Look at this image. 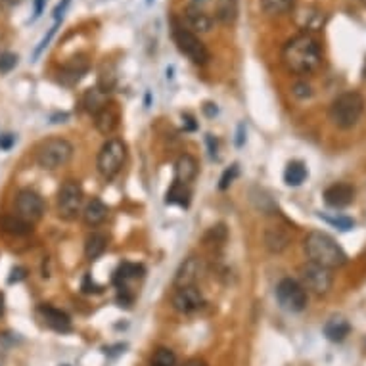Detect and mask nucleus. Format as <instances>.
Segmentation results:
<instances>
[{
  "label": "nucleus",
  "mask_w": 366,
  "mask_h": 366,
  "mask_svg": "<svg viewBox=\"0 0 366 366\" xmlns=\"http://www.w3.org/2000/svg\"><path fill=\"white\" fill-rule=\"evenodd\" d=\"M190 198H192V192H190L188 184L175 181L171 184V188L167 190V194H165V202L173 203V205H181V208H188Z\"/></svg>",
  "instance_id": "a878e982"
},
{
  "label": "nucleus",
  "mask_w": 366,
  "mask_h": 366,
  "mask_svg": "<svg viewBox=\"0 0 366 366\" xmlns=\"http://www.w3.org/2000/svg\"><path fill=\"white\" fill-rule=\"evenodd\" d=\"M240 4L238 0H217L215 6V18L223 25H234L238 19Z\"/></svg>",
  "instance_id": "5701e85b"
},
{
  "label": "nucleus",
  "mask_w": 366,
  "mask_h": 366,
  "mask_svg": "<svg viewBox=\"0 0 366 366\" xmlns=\"http://www.w3.org/2000/svg\"><path fill=\"white\" fill-rule=\"evenodd\" d=\"M16 66H18V56L12 52L0 54V73H10Z\"/></svg>",
  "instance_id": "72a5a7b5"
},
{
  "label": "nucleus",
  "mask_w": 366,
  "mask_h": 366,
  "mask_svg": "<svg viewBox=\"0 0 366 366\" xmlns=\"http://www.w3.org/2000/svg\"><path fill=\"white\" fill-rule=\"evenodd\" d=\"M307 167L301 161H290L284 169V183L288 186H301L307 178Z\"/></svg>",
  "instance_id": "cd10ccee"
},
{
  "label": "nucleus",
  "mask_w": 366,
  "mask_h": 366,
  "mask_svg": "<svg viewBox=\"0 0 366 366\" xmlns=\"http://www.w3.org/2000/svg\"><path fill=\"white\" fill-rule=\"evenodd\" d=\"M108 104V92L102 88V86H94V88H88L83 96V106H85L86 111L91 113H98L104 106Z\"/></svg>",
  "instance_id": "393cba45"
},
{
  "label": "nucleus",
  "mask_w": 366,
  "mask_h": 366,
  "mask_svg": "<svg viewBox=\"0 0 366 366\" xmlns=\"http://www.w3.org/2000/svg\"><path fill=\"white\" fill-rule=\"evenodd\" d=\"M2 228H4L8 234H14V236H25V234H29V232L33 230V225L18 219V217L14 215V217L2 219Z\"/></svg>",
  "instance_id": "c756f323"
},
{
  "label": "nucleus",
  "mask_w": 366,
  "mask_h": 366,
  "mask_svg": "<svg viewBox=\"0 0 366 366\" xmlns=\"http://www.w3.org/2000/svg\"><path fill=\"white\" fill-rule=\"evenodd\" d=\"M293 94L301 100H305V98L312 96V88L311 85H307V83H298V85L293 86Z\"/></svg>",
  "instance_id": "c9c22d12"
},
{
  "label": "nucleus",
  "mask_w": 366,
  "mask_h": 366,
  "mask_svg": "<svg viewBox=\"0 0 366 366\" xmlns=\"http://www.w3.org/2000/svg\"><path fill=\"white\" fill-rule=\"evenodd\" d=\"M183 127L188 128V131H194V128H195L194 117L188 116V113H186V116H183Z\"/></svg>",
  "instance_id": "4c0bfd02"
},
{
  "label": "nucleus",
  "mask_w": 366,
  "mask_h": 366,
  "mask_svg": "<svg viewBox=\"0 0 366 366\" xmlns=\"http://www.w3.org/2000/svg\"><path fill=\"white\" fill-rule=\"evenodd\" d=\"M226 238H228V232H226V226L225 225H217V226H211L208 230V234L203 236V242L205 245L209 248H223L226 244Z\"/></svg>",
  "instance_id": "7c9ffc66"
},
{
  "label": "nucleus",
  "mask_w": 366,
  "mask_h": 366,
  "mask_svg": "<svg viewBox=\"0 0 366 366\" xmlns=\"http://www.w3.org/2000/svg\"><path fill=\"white\" fill-rule=\"evenodd\" d=\"M88 71V60L85 56H77V58H71V60L60 69V83L66 86H73L77 85L85 73Z\"/></svg>",
  "instance_id": "2eb2a0df"
},
{
  "label": "nucleus",
  "mask_w": 366,
  "mask_h": 366,
  "mask_svg": "<svg viewBox=\"0 0 366 366\" xmlns=\"http://www.w3.org/2000/svg\"><path fill=\"white\" fill-rule=\"evenodd\" d=\"M39 317H41V320H43L49 328L56 330V332H69L71 330V318L66 315L63 311H60V309H56V307L52 305H41L37 309Z\"/></svg>",
  "instance_id": "dca6fc26"
},
{
  "label": "nucleus",
  "mask_w": 366,
  "mask_h": 366,
  "mask_svg": "<svg viewBox=\"0 0 366 366\" xmlns=\"http://www.w3.org/2000/svg\"><path fill=\"white\" fill-rule=\"evenodd\" d=\"M106 248H108V238H106L104 234H100V232H92L85 242L86 259H88V261H94V259H98V257L104 253Z\"/></svg>",
  "instance_id": "bb28decb"
},
{
  "label": "nucleus",
  "mask_w": 366,
  "mask_h": 366,
  "mask_svg": "<svg viewBox=\"0 0 366 366\" xmlns=\"http://www.w3.org/2000/svg\"><path fill=\"white\" fill-rule=\"evenodd\" d=\"M355 200V188L347 183H336L324 190V202L334 209H342L351 205Z\"/></svg>",
  "instance_id": "ddd939ff"
},
{
  "label": "nucleus",
  "mask_w": 366,
  "mask_h": 366,
  "mask_svg": "<svg viewBox=\"0 0 366 366\" xmlns=\"http://www.w3.org/2000/svg\"><path fill=\"white\" fill-rule=\"evenodd\" d=\"M299 276H301V286L309 290L312 293H328L332 288V270L326 267H320L317 263H307L299 269Z\"/></svg>",
  "instance_id": "9d476101"
},
{
  "label": "nucleus",
  "mask_w": 366,
  "mask_h": 366,
  "mask_svg": "<svg viewBox=\"0 0 366 366\" xmlns=\"http://www.w3.org/2000/svg\"><path fill=\"white\" fill-rule=\"evenodd\" d=\"M351 332V324L343 317L330 318L328 322L324 324V336L328 337L330 342H343Z\"/></svg>",
  "instance_id": "4be33fe9"
},
{
  "label": "nucleus",
  "mask_w": 366,
  "mask_h": 366,
  "mask_svg": "<svg viewBox=\"0 0 366 366\" xmlns=\"http://www.w3.org/2000/svg\"><path fill=\"white\" fill-rule=\"evenodd\" d=\"M184 366H208V365H205V362H203V360H200V359H190Z\"/></svg>",
  "instance_id": "ea45409f"
},
{
  "label": "nucleus",
  "mask_w": 366,
  "mask_h": 366,
  "mask_svg": "<svg viewBox=\"0 0 366 366\" xmlns=\"http://www.w3.org/2000/svg\"><path fill=\"white\" fill-rule=\"evenodd\" d=\"M173 39L177 43V49L183 52L190 61H194L198 66H203L208 63L209 60V50L208 46L200 41V37L192 33L190 29H186L184 25L177 24L173 19Z\"/></svg>",
  "instance_id": "423d86ee"
},
{
  "label": "nucleus",
  "mask_w": 366,
  "mask_h": 366,
  "mask_svg": "<svg viewBox=\"0 0 366 366\" xmlns=\"http://www.w3.org/2000/svg\"><path fill=\"white\" fill-rule=\"evenodd\" d=\"M282 61L292 73H315L322 63V50L315 37L298 35V37L290 39L282 50Z\"/></svg>",
  "instance_id": "f257e3e1"
},
{
  "label": "nucleus",
  "mask_w": 366,
  "mask_h": 366,
  "mask_svg": "<svg viewBox=\"0 0 366 366\" xmlns=\"http://www.w3.org/2000/svg\"><path fill=\"white\" fill-rule=\"evenodd\" d=\"M198 161L190 153H183L175 163V181L183 184H190L198 177Z\"/></svg>",
  "instance_id": "a211bd4d"
},
{
  "label": "nucleus",
  "mask_w": 366,
  "mask_h": 366,
  "mask_svg": "<svg viewBox=\"0 0 366 366\" xmlns=\"http://www.w3.org/2000/svg\"><path fill=\"white\" fill-rule=\"evenodd\" d=\"M73 158V146L71 142L66 141V138H46V141L37 148V153H35V159H37V165L41 169H46V171H54V169H60L63 165H68Z\"/></svg>",
  "instance_id": "20e7f679"
},
{
  "label": "nucleus",
  "mask_w": 366,
  "mask_h": 366,
  "mask_svg": "<svg viewBox=\"0 0 366 366\" xmlns=\"http://www.w3.org/2000/svg\"><path fill=\"white\" fill-rule=\"evenodd\" d=\"M127 159V146L121 138H110L106 142L100 153H98V173L110 181V178L117 177V173L121 171L123 163Z\"/></svg>",
  "instance_id": "39448f33"
},
{
  "label": "nucleus",
  "mask_w": 366,
  "mask_h": 366,
  "mask_svg": "<svg viewBox=\"0 0 366 366\" xmlns=\"http://www.w3.org/2000/svg\"><path fill=\"white\" fill-rule=\"evenodd\" d=\"M200 273H202V263L198 257H188L181 263L177 275H175V288H186V286H195V282L200 278Z\"/></svg>",
  "instance_id": "4468645a"
},
{
  "label": "nucleus",
  "mask_w": 366,
  "mask_h": 366,
  "mask_svg": "<svg viewBox=\"0 0 366 366\" xmlns=\"http://www.w3.org/2000/svg\"><path fill=\"white\" fill-rule=\"evenodd\" d=\"M35 2V16H33V19H37L41 14H43L44 10V4H46V0H33Z\"/></svg>",
  "instance_id": "58836bf2"
},
{
  "label": "nucleus",
  "mask_w": 366,
  "mask_h": 366,
  "mask_svg": "<svg viewBox=\"0 0 366 366\" xmlns=\"http://www.w3.org/2000/svg\"><path fill=\"white\" fill-rule=\"evenodd\" d=\"M94 125H96L98 133L110 136L116 133L119 127V110L116 104H106L102 110L94 113Z\"/></svg>",
  "instance_id": "f3484780"
},
{
  "label": "nucleus",
  "mask_w": 366,
  "mask_h": 366,
  "mask_svg": "<svg viewBox=\"0 0 366 366\" xmlns=\"http://www.w3.org/2000/svg\"><path fill=\"white\" fill-rule=\"evenodd\" d=\"M303 244H305L307 257L311 259V263H317L320 267H326V269L332 270L342 267L347 261V255L342 250V245L337 244L336 240L326 232H309Z\"/></svg>",
  "instance_id": "f03ea898"
},
{
  "label": "nucleus",
  "mask_w": 366,
  "mask_h": 366,
  "mask_svg": "<svg viewBox=\"0 0 366 366\" xmlns=\"http://www.w3.org/2000/svg\"><path fill=\"white\" fill-rule=\"evenodd\" d=\"M184 19H186L190 29L195 31V33H208L213 27V19L209 18L202 8L194 6V4L184 10Z\"/></svg>",
  "instance_id": "6ab92c4d"
},
{
  "label": "nucleus",
  "mask_w": 366,
  "mask_h": 366,
  "mask_svg": "<svg viewBox=\"0 0 366 366\" xmlns=\"http://www.w3.org/2000/svg\"><path fill=\"white\" fill-rule=\"evenodd\" d=\"M142 275H144V267L135 265V263H123L121 267L116 270L113 282H116V286L119 288V292H125L128 282L138 280Z\"/></svg>",
  "instance_id": "412c9836"
},
{
  "label": "nucleus",
  "mask_w": 366,
  "mask_h": 366,
  "mask_svg": "<svg viewBox=\"0 0 366 366\" xmlns=\"http://www.w3.org/2000/svg\"><path fill=\"white\" fill-rule=\"evenodd\" d=\"M318 217L326 220V223H330V225L337 226L340 230H351V228L355 226L353 219H349V217H340V215H337V217H330V215H324V213H320Z\"/></svg>",
  "instance_id": "473e14b6"
},
{
  "label": "nucleus",
  "mask_w": 366,
  "mask_h": 366,
  "mask_svg": "<svg viewBox=\"0 0 366 366\" xmlns=\"http://www.w3.org/2000/svg\"><path fill=\"white\" fill-rule=\"evenodd\" d=\"M81 215H83V220H85L86 225L98 226L108 219V208H106V203L100 198H92V200L85 203Z\"/></svg>",
  "instance_id": "aec40b11"
},
{
  "label": "nucleus",
  "mask_w": 366,
  "mask_h": 366,
  "mask_svg": "<svg viewBox=\"0 0 366 366\" xmlns=\"http://www.w3.org/2000/svg\"><path fill=\"white\" fill-rule=\"evenodd\" d=\"M150 366H177V357L173 353L171 349L159 347L152 357Z\"/></svg>",
  "instance_id": "2f4dec72"
},
{
  "label": "nucleus",
  "mask_w": 366,
  "mask_h": 366,
  "mask_svg": "<svg viewBox=\"0 0 366 366\" xmlns=\"http://www.w3.org/2000/svg\"><path fill=\"white\" fill-rule=\"evenodd\" d=\"M293 21H295L299 29L320 31L328 21V14L324 12L322 8L305 4V6L293 10Z\"/></svg>",
  "instance_id": "f8f14e48"
},
{
  "label": "nucleus",
  "mask_w": 366,
  "mask_h": 366,
  "mask_svg": "<svg viewBox=\"0 0 366 366\" xmlns=\"http://www.w3.org/2000/svg\"><path fill=\"white\" fill-rule=\"evenodd\" d=\"M44 213V200L35 190H19L16 195V217L25 223H37Z\"/></svg>",
  "instance_id": "1a4fd4ad"
},
{
  "label": "nucleus",
  "mask_w": 366,
  "mask_h": 366,
  "mask_svg": "<svg viewBox=\"0 0 366 366\" xmlns=\"http://www.w3.org/2000/svg\"><path fill=\"white\" fill-rule=\"evenodd\" d=\"M238 177V165H232L230 169H226L225 173H223V177H220V184L219 188L220 190H226L228 186H230L232 183H234V178Z\"/></svg>",
  "instance_id": "f704fd0d"
},
{
  "label": "nucleus",
  "mask_w": 366,
  "mask_h": 366,
  "mask_svg": "<svg viewBox=\"0 0 366 366\" xmlns=\"http://www.w3.org/2000/svg\"><path fill=\"white\" fill-rule=\"evenodd\" d=\"M4 315V295L0 293V317Z\"/></svg>",
  "instance_id": "79ce46f5"
},
{
  "label": "nucleus",
  "mask_w": 366,
  "mask_h": 366,
  "mask_svg": "<svg viewBox=\"0 0 366 366\" xmlns=\"http://www.w3.org/2000/svg\"><path fill=\"white\" fill-rule=\"evenodd\" d=\"M261 10L267 16H282L295 10V0H261Z\"/></svg>",
  "instance_id": "c85d7f7f"
},
{
  "label": "nucleus",
  "mask_w": 366,
  "mask_h": 366,
  "mask_svg": "<svg viewBox=\"0 0 366 366\" xmlns=\"http://www.w3.org/2000/svg\"><path fill=\"white\" fill-rule=\"evenodd\" d=\"M208 0H194V6H200V4H205Z\"/></svg>",
  "instance_id": "37998d69"
},
{
  "label": "nucleus",
  "mask_w": 366,
  "mask_h": 366,
  "mask_svg": "<svg viewBox=\"0 0 366 366\" xmlns=\"http://www.w3.org/2000/svg\"><path fill=\"white\" fill-rule=\"evenodd\" d=\"M175 311L190 315V312L198 311L203 307V295L198 290V286H186V288H175L171 299Z\"/></svg>",
  "instance_id": "9b49d317"
},
{
  "label": "nucleus",
  "mask_w": 366,
  "mask_h": 366,
  "mask_svg": "<svg viewBox=\"0 0 366 366\" xmlns=\"http://www.w3.org/2000/svg\"><path fill=\"white\" fill-rule=\"evenodd\" d=\"M288 242H290V234L280 226H270L265 232V245L273 253H280V251L286 250Z\"/></svg>",
  "instance_id": "b1692460"
},
{
  "label": "nucleus",
  "mask_w": 366,
  "mask_h": 366,
  "mask_svg": "<svg viewBox=\"0 0 366 366\" xmlns=\"http://www.w3.org/2000/svg\"><path fill=\"white\" fill-rule=\"evenodd\" d=\"M362 77L366 79V61H365V68H362Z\"/></svg>",
  "instance_id": "c03bdc74"
},
{
  "label": "nucleus",
  "mask_w": 366,
  "mask_h": 366,
  "mask_svg": "<svg viewBox=\"0 0 366 366\" xmlns=\"http://www.w3.org/2000/svg\"><path fill=\"white\" fill-rule=\"evenodd\" d=\"M14 142H16L14 135H2L0 136V150H10Z\"/></svg>",
  "instance_id": "e433bc0d"
},
{
  "label": "nucleus",
  "mask_w": 366,
  "mask_h": 366,
  "mask_svg": "<svg viewBox=\"0 0 366 366\" xmlns=\"http://www.w3.org/2000/svg\"><path fill=\"white\" fill-rule=\"evenodd\" d=\"M365 111V98L359 92H343L330 106V121L337 128H353Z\"/></svg>",
  "instance_id": "7ed1b4c3"
},
{
  "label": "nucleus",
  "mask_w": 366,
  "mask_h": 366,
  "mask_svg": "<svg viewBox=\"0 0 366 366\" xmlns=\"http://www.w3.org/2000/svg\"><path fill=\"white\" fill-rule=\"evenodd\" d=\"M19 2H21V0H0V4H4V6H16Z\"/></svg>",
  "instance_id": "a19ab883"
},
{
  "label": "nucleus",
  "mask_w": 366,
  "mask_h": 366,
  "mask_svg": "<svg viewBox=\"0 0 366 366\" xmlns=\"http://www.w3.org/2000/svg\"><path fill=\"white\" fill-rule=\"evenodd\" d=\"M276 299L284 311L301 312L307 307V290L293 278H284L276 286Z\"/></svg>",
  "instance_id": "6e6552de"
},
{
  "label": "nucleus",
  "mask_w": 366,
  "mask_h": 366,
  "mask_svg": "<svg viewBox=\"0 0 366 366\" xmlns=\"http://www.w3.org/2000/svg\"><path fill=\"white\" fill-rule=\"evenodd\" d=\"M83 202L85 194L81 184L77 181H66L58 192V215L66 220L77 219L83 211Z\"/></svg>",
  "instance_id": "0eeeda50"
}]
</instances>
